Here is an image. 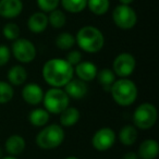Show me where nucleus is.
Instances as JSON below:
<instances>
[{"label":"nucleus","instance_id":"a211bd4d","mask_svg":"<svg viewBox=\"0 0 159 159\" xmlns=\"http://www.w3.org/2000/svg\"><path fill=\"white\" fill-rule=\"evenodd\" d=\"M27 76L29 74H27L26 69L21 64H16L10 68L7 74L8 82L12 86H20V85L25 84V82L27 81Z\"/></svg>","mask_w":159,"mask_h":159},{"label":"nucleus","instance_id":"c85d7f7f","mask_svg":"<svg viewBox=\"0 0 159 159\" xmlns=\"http://www.w3.org/2000/svg\"><path fill=\"white\" fill-rule=\"evenodd\" d=\"M36 2H37L39 9L42 10V12L49 13L52 10L57 9L60 3V0H36Z\"/></svg>","mask_w":159,"mask_h":159},{"label":"nucleus","instance_id":"2eb2a0df","mask_svg":"<svg viewBox=\"0 0 159 159\" xmlns=\"http://www.w3.org/2000/svg\"><path fill=\"white\" fill-rule=\"evenodd\" d=\"M159 154V144L156 139H147L139 146L137 156L139 159H156Z\"/></svg>","mask_w":159,"mask_h":159},{"label":"nucleus","instance_id":"dca6fc26","mask_svg":"<svg viewBox=\"0 0 159 159\" xmlns=\"http://www.w3.org/2000/svg\"><path fill=\"white\" fill-rule=\"evenodd\" d=\"M26 142L24 137L19 134H12L7 139L5 143V150L10 156H19L25 150Z\"/></svg>","mask_w":159,"mask_h":159},{"label":"nucleus","instance_id":"f257e3e1","mask_svg":"<svg viewBox=\"0 0 159 159\" xmlns=\"http://www.w3.org/2000/svg\"><path fill=\"white\" fill-rule=\"evenodd\" d=\"M42 75L44 81L51 87H64V85L73 79L74 69L61 58H52L46 61L43 66Z\"/></svg>","mask_w":159,"mask_h":159},{"label":"nucleus","instance_id":"b1692460","mask_svg":"<svg viewBox=\"0 0 159 159\" xmlns=\"http://www.w3.org/2000/svg\"><path fill=\"white\" fill-rule=\"evenodd\" d=\"M60 3L70 13H80L87 7V0H60Z\"/></svg>","mask_w":159,"mask_h":159},{"label":"nucleus","instance_id":"412c9836","mask_svg":"<svg viewBox=\"0 0 159 159\" xmlns=\"http://www.w3.org/2000/svg\"><path fill=\"white\" fill-rule=\"evenodd\" d=\"M50 113L45 108H35L29 113V121L35 128H43L49 121Z\"/></svg>","mask_w":159,"mask_h":159},{"label":"nucleus","instance_id":"20e7f679","mask_svg":"<svg viewBox=\"0 0 159 159\" xmlns=\"http://www.w3.org/2000/svg\"><path fill=\"white\" fill-rule=\"evenodd\" d=\"M64 130L60 124L52 123L45 125L36 135V145L42 149H55L64 141Z\"/></svg>","mask_w":159,"mask_h":159},{"label":"nucleus","instance_id":"5701e85b","mask_svg":"<svg viewBox=\"0 0 159 159\" xmlns=\"http://www.w3.org/2000/svg\"><path fill=\"white\" fill-rule=\"evenodd\" d=\"M110 0H87V7L95 16H104L108 12Z\"/></svg>","mask_w":159,"mask_h":159},{"label":"nucleus","instance_id":"9b49d317","mask_svg":"<svg viewBox=\"0 0 159 159\" xmlns=\"http://www.w3.org/2000/svg\"><path fill=\"white\" fill-rule=\"evenodd\" d=\"M44 93L45 92L38 84L27 83L22 89V98L26 104L31 105V106H36L43 102Z\"/></svg>","mask_w":159,"mask_h":159},{"label":"nucleus","instance_id":"7ed1b4c3","mask_svg":"<svg viewBox=\"0 0 159 159\" xmlns=\"http://www.w3.org/2000/svg\"><path fill=\"white\" fill-rule=\"evenodd\" d=\"M110 94L116 104L122 107H128L135 102L139 91L136 84L132 80L128 77H120L119 80H116L112 84Z\"/></svg>","mask_w":159,"mask_h":159},{"label":"nucleus","instance_id":"6e6552de","mask_svg":"<svg viewBox=\"0 0 159 159\" xmlns=\"http://www.w3.org/2000/svg\"><path fill=\"white\" fill-rule=\"evenodd\" d=\"M113 23L121 30H131L136 25L137 16L133 8L126 5H119L112 11Z\"/></svg>","mask_w":159,"mask_h":159},{"label":"nucleus","instance_id":"9d476101","mask_svg":"<svg viewBox=\"0 0 159 159\" xmlns=\"http://www.w3.org/2000/svg\"><path fill=\"white\" fill-rule=\"evenodd\" d=\"M117 135L111 128L105 126L94 133L92 137V145L98 152H106L110 149L116 143Z\"/></svg>","mask_w":159,"mask_h":159},{"label":"nucleus","instance_id":"1a4fd4ad","mask_svg":"<svg viewBox=\"0 0 159 159\" xmlns=\"http://www.w3.org/2000/svg\"><path fill=\"white\" fill-rule=\"evenodd\" d=\"M136 68V60L130 52H121L113 59L112 71L116 76L129 77Z\"/></svg>","mask_w":159,"mask_h":159},{"label":"nucleus","instance_id":"473e14b6","mask_svg":"<svg viewBox=\"0 0 159 159\" xmlns=\"http://www.w3.org/2000/svg\"><path fill=\"white\" fill-rule=\"evenodd\" d=\"M120 1V5H126V6H130L131 3L134 1V0H119Z\"/></svg>","mask_w":159,"mask_h":159},{"label":"nucleus","instance_id":"f8f14e48","mask_svg":"<svg viewBox=\"0 0 159 159\" xmlns=\"http://www.w3.org/2000/svg\"><path fill=\"white\" fill-rule=\"evenodd\" d=\"M64 92L68 96L75 100L82 99L89 93V86L87 83L80 79H72L64 85Z\"/></svg>","mask_w":159,"mask_h":159},{"label":"nucleus","instance_id":"6ab92c4d","mask_svg":"<svg viewBox=\"0 0 159 159\" xmlns=\"http://www.w3.org/2000/svg\"><path fill=\"white\" fill-rule=\"evenodd\" d=\"M59 116H60L59 117L60 125L62 128H71V126L75 125L79 122L80 118H81V112L75 107L69 106Z\"/></svg>","mask_w":159,"mask_h":159},{"label":"nucleus","instance_id":"72a5a7b5","mask_svg":"<svg viewBox=\"0 0 159 159\" xmlns=\"http://www.w3.org/2000/svg\"><path fill=\"white\" fill-rule=\"evenodd\" d=\"M0 159H18V158H16V157H14V156H10V155H8V156L1 157Z\"/></svg>","mask_w":159,"mask_h":159},{"label":"nucleus","instance_id":"ddd939ff","mask_svg":"<svg viewBox=\"0 0 159 159\" xmlns=\"http://www.w3.org/2000/svg\"><path fill=\"white\" fill-rule=\"evenodd\" d=\"M73 69H74V73L76 74L77 79L82 80L86 83L94 81L97 76L98 69L96 64L92 61H81Z\"/></svg>","mask_w":159,"mask_h":159},{"label":"nucleus","instance_id":"0eeeda50","mask_svg":"<svg viewBox=\"0 0 159 159\" xmlns=\"http://www.w3.org/2000/svg\"><path fill=\"white\" fill-rule=\"evenodd\" d=\"M11 53L20 63H30L36 58V47L31 40L26 38H20L13 40L11 47Z\"/></svg>","mask_w":159,"mask_h":159},{"label":"nucleus","instance_id":"7c9ffc66","mask_svg":"<svg viewBox=\"0 0 159 159\" xmlns=\"http://www.w3.org/2000/svg\"><path fill=\"white\" fill-rule=\"evenodd\" d=\"M11 50L7 45H0V66H3L10 61Z\"/></svg>","mask_w":159,"mask_h":159},{"label":"nucleus","instance_id":"f3484780","mask_svg":"<svg viewBox=\"0 0 159 159\" xmlns=\"http://www.w3.org/2000/svg\"><path fill=\"white\" fill-rule=\"evenodd\" d=\"M48 26V16L45 12H35L27 20V27L34 34H40Z\"/></svg>","mask_w":159,"mask_h":159},{"label":"nucleus","instance_id":"f03ea898","mask_svg":"<svg viewBox=\"0 0 159 159\" xmlns=\"http://www.w3.org/2000/svg\"><path fill=\"white\" fill-rule=\"evenodd\" d=\"M75 44H77V46L85 52L96 53L102 50L105 45L104 34L97 27L86 25L77 31Z\"/></svg>","mask_w":159,"mask_h":159},{"label":"nucleus","instance_id":"393cba45","mask_svg":"<svg viewBox=\"0 0 159 159\" xmlns=\"http://www.w3.org/2000/svg\"><path fill=\"white\" fill-rule=\"evenodd\" d=\"M56 46L60 50H70L75 45V36H73L69 32H63L60 33L56 37Z\"/></svg>","mask_w":159,"mask_h":159},{"label":"nucleus","instance_id":"39448f33","mask_svg":"<svg viewBox=\"0 0 159 159\" xmlns=\"http://www.w3.org/2000/svg\"><path fill=\"white\" fill-rule=\"evenodd\" d=\"M42 102L49 113L60 115L64 109L70 106V97L64 89L60 87H51L46 93H44Z\"/></svg>","mask_w":159,"mask_h":159},{"label":"nucleus","instance_id":"f704fd0d","mask_svg":"<svg viewBox=\"0 0 159 159\" xmlns=\"http://www.w3.org/2000/svg\"><path fill=\"white\" fill-rule=\"evenodd\" d=\"M64 159H80V158H77V157H75V156H69V157H66V158H64Z\"/></svg>","mask_w":159,"mask_h":159},{"label":"nucleus","instance_id":"4be33fe9","mask_svg":"<svg viewBox=\"0 0 159 159\" xmlns=\"http://www.w3.org/2000/svg\"><path fill=\"white\" fill-rule=\"evenodd\" d=\"M96 79L98 80V83L102 87L105 92H110V89L116 81V74L112 69H102L97 72Z\"/></svg>","mask_w":159,"mask_h":159},{"label":"nucleus","instance_id":"c9c22d12","mask_svg":"<svg viewBox=\"0 0 159 159\" xmlns=\"http://www.w3.org/2000/svg\"><path fill=\"white\" fill-rule=\"evenodd\" d=\"M1 157H3L2 156V148L0 147V158H1Z\"/></svg>","mask_w":159,"mask_h":159},{"label":"nucleus","instance_id":"cd10ccee","mask_svg":"<svg viewBox=\"0 0 159 159\" xmlns=\"http://www.w3.org/2000/svg\"><path fill=\"white\" fill-rule=\"evenodd\" d=\"M2 33H3V36L7 38L8 40H16L20 37V34H21V31H20V27H19L18 24L13 22H9L3 26L2 29Z\"/></svg>","mask_w":159,"mask_h":159},{"label":"nucleus","instance_id":"2f4dec72","mask_svg":"<svg viewBox=\"0 0 159 159\" xmlns=\"http://www.w3.org/2000/svg\"><path fill=\"white\" fill-rule=\"evenodd\" d=\"M122 159H139V156H137V152H129L122 156Z\"/></svg>","mask_w":159,"mask_h":159},{"label":"nucleus","instance_id":"a878e982","mask_svg":"<svg viewBox=\"0 0 159 159\" xmlns=\"http://www.w3.org/2000/svg\"><path fill=\"white\" fill-rule=\"evenodd\" d=\"M48 16V24L51 25L53 29H62L66 25V18L63 11L59 9H55L51 12H49Z\"/></svg>","mask_w":159,"mask_h":159},{"label":"nucleus","instance_id":"aec40b11","mask_svg":"<svg viewBox=\"0 0 159 159\" xmlns=\"http://www.w3.org/2000/svg\"><path fill=\"white\" fill-rule=\"evenodd\" d=\"M137 136H139L137 129L132 124H126V125L122 126L119 134H118L120 143L124 146L134 145V143L137 139Z\"/></svg>","mask_w":159,"mask_h":159},{"label":"nucleus","instance_id":"bb28decb","mask_svg":"<svg viewBox=\"0 0 159 159\" xmlns=\"http://www.w3.org/2000/svg\"><path fill=\"white\" fill-rule=\"evenodd\" d=\"M14 89L9 82L0 81V105L8 104L13 99Z\"/></svg>","mask_w":159,"mask_h":159},{"label":"nucleus","instance_id":"4468645a","mask_svg":"<svg viewBox=\"0 0 159 159\" xmlns=\"http://www.w3.org/2000/svg\"><path fill=\"white\" fill-rule=\"evenodd\" d=\"M22 11V0H0V16L5 19H16Z\"/></svg>","mask_w":159,"mask_h":159},{"label":"nucleus","instance_id":"c756f323","mask_svg":"<svg viewBox=\"0 0 159 159\" xmlns=\"http://www.w3.org/2000/svg\"><path fill=\"white\" fill-rule=\"evenodd\" d=\"M82 57L83 56H82V52H81V51L71 50V51H69V53L66 55V60L73 66V68H74L77 63H80V62L82 61Z\"/></svg>","mask_w":159,"mask_h":159},{"label":"nucleus","instance_id":"423d86ee","mask_svg":"<svg viewBox=\"0 0 159 159\" xmlns=\"http://www.w3.org/2000/svg\"><path fill=\"white\" fill-rule=\"evenodd\" d=\"M158 111L155 105L143 102L135 108L133 112V124L139 130H149L156 124Z\"/></svg>","mask_w":159,"mask_h":159}]
</instances>
